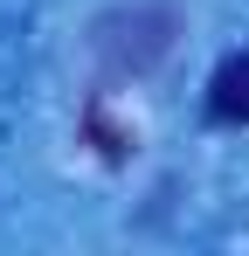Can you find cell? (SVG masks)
<instances>
[{"label": "cell", "mask_w": 249, "mask_h": 256, "mask_svg": "<svg viewBox=\"0 0 249 256\" xmlns=\"http://www.w3.org/2000/svg\"><path fill=\"white\" fill-rule=\"evenodd\" d=\"M180 35V14L166 0H132L90 21V56H97V84H124V76H152L166 48Z\"/></svg>", "instance_id": "6da1fadb"}, {"label": "cell", "mask_w": 249, "mask_h": 256, "mask_svg": "<svg viewBox=\"0 0 249 256\" xmlns=\"http://www.w3.org/2000/svg\"><path fill=\"white\" fill-rule=\"evenodd\" d=\"M208 118L228 125V132L249 125V48H236V56L214 62V76H208Z\"/></svg>", "instance_id": "7a4b0ae2"}]
</instances>
